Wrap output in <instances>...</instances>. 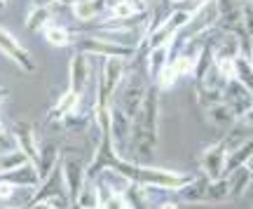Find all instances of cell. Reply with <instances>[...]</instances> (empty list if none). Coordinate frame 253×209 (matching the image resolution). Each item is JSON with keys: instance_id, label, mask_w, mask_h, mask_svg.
Here are the masks:
<instances>
[{"instance_id": "cell-37", "label": "cell", "mask_w": 253, "mask_h": 209, "mask_svg": "<svg viewBox=\"0 0 253 209\" xmlns=\"http://www.w3.org/2000/svg\"><path fill=\"white\" fill-rule=\"evenodd\" d=\"M249 59H251V64H253V40H251V52H249Z\"/></svg>"}, {"instance_id": "cell-13", "label": "cell", "mask_w": 253, "mask_h": 209, "mask_svg": "<svg viewBox=\"0 0 253 209\" xmlns=\"http://www.w3.org/2000/svg\"><path fill=\"white\" fill-rule=\"evenodd\" d=\"M12 137H14L17 148H21V151L28 155V160L38 167V164H40V146H38L33 125H31V122H17V127H14V132H12Z\"/></svg>"}, {"instance_id": "cell-19", "label": "cell", "mask_w": 253, "mask_h": 209, "mask_svg": "<svg viewBox=\"0 0 253 209\" xmlns=\"http://www.w3.org/2000/svg\"><path fill=\"white\" fill-rule=\"evenodd\" d=\"M207 120L211 122V127H216V129H230L237 122V120H239V115H237L235 110H232V106H230L227 101H220V104H216V106L207 108Z\"/></svg>"}, {"instance_id": "cell-7", "label": "cell", "mask_w": 253, "mask_h": 209, "mask_svg": "<svg viewBox=\"0 0 253 209\" xmlns=\"http://www.w3.org/2000/svg\"><path fill=\"white\" fill-rule=\"evenodd\" d=\"M131 122H134V120L129 118L118 104L110 106V141H113V148H115V153H118L120 157H125V153L129 151Z\"/></svg>"}, {"instance_id": "cell-42", "label": "cell", "mask_w": 253, "mask_h": 209, "mask_svg": "<svg viewBox=\"0 0 253 209\" xmlns=\"http://www.w3.org/2000/svg\"><path fill=\"white\" fill-rule=\"evenodd\" d=\"M251 7H253V5H251Z\"/></svg>"}, {"instance_id": "cell-1", "label": "cell", "mask_w": 253, "mask_h": 209, "mask_svg": "<svg viewBox=\"0 0 253 209\" xmlns=\"http://www.w3.org/2000/svg\"><path fill=\"white\" fill-rule=\"evenodd\" d=\"M160 87L150 85L145 92V99L131 122V141H129V157L134 162L148 164L157 153L160 141Z\"/></svg>"}, {"instance_id": "cell-35", "label": "cell", "mask_w": 253, "mask_h": 209, "mask_svg": "<svg viewBox=\"0 0 253 209\" xmlns=\"http://www.w3.org/2000/svg\"><path fill=\"white\" fill-rule=\"evenodd\" d=\"M7 94H9V90L7 87H0V104H2V101L7 99Z\"/></svg>"}, {"instance_id": "cell-36", "label": "cell", "mask_w": 253, "mask_h": 209, "mask_svg": "<svg viewBox=\"0 0 253 209\" xmlns=\"http://www.w3.org/2000/svg\"><path fill=\"white\" fill-rule=\"evenodd\" d=\"M52 2H59V5H75L78 0H52Z\"/></svg>"}, {"instance_id": "cell-21", "label": "cell", "mask_w": 253, "mask_h": 209, "mask_svg": "<svg viewBox=\"0 0 253 209\" xmlns=\"http://www.w3.org/2000/svg\"><path fill=\"white\" fill-rule=\"evenodd\" d=\"M251 157H253V139L235 146V148H230V151H227V164H225L227 174H232V172H237V169L246 167V164L251 162Z\"/></svg>"}, {"instance_id": "cell-25", "label": "cell", "mask_w": 253, "mask_h": 209, "mask_svg": "<svg viewBox=\"0 0 253 209\" xmlns=\"http://www.w3.org/2000/svg\"><path fill=\"white\" fill-rule=\"evenodd\" d=\"M108 14H110V21H125V19L138 17V9H136L129 0H110Z\"/></svg>"}, {"instance_id": "cell-38", "label": "cell", "mask_w": 253, "mask_h": 209, "mask_svg": "<svg viewBox=\"0 0 253 209\" xmlns=\"http://www.w3.org/2000/svg\"><path fill=\"white\" fill-rule=\"evenodd\" d=\"M5 209H28V205H26V207H24V205H21V207H5Z\"/></svg>"}, {"instance_id": "cell-9", "label": "cell", "mask_w": 253, "mask_h": 209, "mask_svg": "<svg viewBox=\"0 0 253 209\" xmlns=\"http://www.w3.org/2000/svg\"><path fill=\"white\" fill-rule=\"evenodd\" d=\"M218 26V5L216 0H204L195 12H192V21L190 26L185 28L188 31V38H202L207 31Z\"/></svg>"}, {"instance_id": "cell-18", "label": "cell", "mask_w": 253, "mask_h": 209, "mask_svg": "<svg viewBox=\"0 0 253 209\" xmlns=\"http://www.w3.org/2000/svg\"><path fill=\"white\" fill-rule=\"evenodd\" d=\"M52 0H38L33 7L28 9L26 14V28L33 31V33H42L47 26H49V19H52V7H49Z\"/></svg>"}, {"instance_id": "cell-30", "label": "cell", "mask_w": 253, "mask_h": 209, "mask_svg": "<svg viewBox=\"0 0 253 209\" xmlns=\"http://www.w3.org/2000/svg\"><path fill=\"white\" fill-rule=\"evenodd\" d=\"M178 80H181V75H178V71H176V66H173V61H171V64L162 71V75L157 78V82H155V85H157L162 92H167V90H171Z\"/></svg>"}, {"instance_id": "cell-29", "label": "cell", "mask_w": 253, "mask_h": 209, "mask_svg": "<svg viewBox=\"0 0 253 209\" xmlns=\"http://www.w3.org/2000/svg\"><path fill=\"white\" fill-rule=\"evenodd\" d=\"M237 80L253 94V64L246 54H242L237 59Z\"/></svg>"}, {"instance_id": "cell-20", "label": "cell", "mask_w": 253, "mask_h": 209, "mask_svg": "<svg viewBox=\"0 0 253 209\" xmlns=\"http://www.w3.org/2000/svg\"><path fill=\"white\" fill-rule=\"evenodd\" d=\"M108 2L110 0H78L75 5H71V12L75 21H91L108 9Z\"/></svg>"}, {"instance_id": "cell-33", "label": "cell", "mask_w": 253, "mask_h": 209, "mask_svg": "<svg viewBox=\"0 0 253 209\" xmlns=\"http://www.w3.org/2000/svg\"><path fill=\"white\" fill-rule=\"evenodd\" d=\"M157 209H178V202L164 200V202H160V207H157Z\"/></svg>"}, {"instance_id": "cell-3", "label": "cell", "mask_w": 253, "mask_h": 209, "mask_svg": "<svg viewBox=\"0 0 253 209\" xmlns=\"http://www.w3.org/2000/svg\"><path fill=\"white\" fill-rule=\"evenodd\" d=\"M192 12H195V9L178 7V9H173L171 14H167L160 24H155V26L150 28V33H148V40H145L148 50L155 47V45H162V43H167V40H176V38L181 36L183 31L190 26Z\"/></svg>"}, {"instance_id": "cell-24", "label": "cell", "mask_w": 253, "mask_h": 209, "mask_svg": "<svg viewBox=\"0 0 253 209\" xmlns=\"http://www.w3.org/2000/svg\"><path fill=\"white\" fill-rule=\"evenodd\" d=\"M31 162L28 160V155L21 151V148H9V151H2V155H0V174L5 172H12V169H17V167H21V164Z\"/></svg>"}, {"instance_id": "cell-40", "label": "cell", "mask_w": 253, "mask_h": 209, "mask_svg": "<svg viewBox=\"0 0 253 209\" xmlns=\"http://www.w3.org/2000/svg\"><path fill=\"white\" fill-rule=\"evenodd\" d=\"M246 167H249V169H251V172H253V157H251V162L246 164Z\"/></svg>"}, {"instance_id": "cell-10", "label": "cell", "mask_w": 253, "mask_h": 209, "mask_svg": "<svg viewBox=\"0 0 253 209\" xmlns=\"http://www.w3.org/2000/svg\"><path fill=\"white\" fill-rule=\"evenodd\" d=\"M173 43L176 40H167L162 45H155L148 50V56H145V66H148V78L153 80V85L157 82V78L162 75V71L171 64L173 59Z\"/></svg>"}, {"instance_id": "cell-39", "label": "cell", "mask_w": 253, "mask_h": 209, "mask_svg": "<svg viewBox=\"0 0 253 209\" xmlns=\"http://www.w3.org/2000/svg\"><path fill=\"white\" fill-rule=\"evenodd\" d=\"M239 2H244V5H253V0H239Z\"/></svg>"}, {"instance_id": "cell-6", "label": "cell", "mask_w": 253, "mask_h": 209, "mask_svg": "<svg viewBox=\"0 0 253 209\" xmlns=\"http://www.w3.org/2000/svg\"><path fill=\"white\" fill-rule=\"evenodd\" d=\"M225 164H227L225 139H220V141H216V144L207 146V148L202 151V155H199V172H202V176H207V179H211V181L227 176Z\"/></svg>"}, {"instance_id": "cell-8", "label": "cell", "mask_w": 253, "mask_h": 209, "mask_svg": "<svg viewBox=\"0 0 253 209\" xmlns=\"http://www.w3.org/2000/svg\"><path fill=\"white\" fill-rule=\"evenodd\" d=\"M0 52L7 56L9 61H14L24 73L36 71V61H33L31 52H28L26 47L21 45V43H19L17 38L12 36L5 26H0Z\"/></svg>"}, {"instance_id": "cell-17", "label": "cell", "mask_w": 253, "mask_h": 209, "mask_svg": "<svg viewBox=\"0 0 253 209\" xmlns=\"http://www.w3.org/2000/svg\"><path fill=\"white\" fill-rule=\"evenodd\" d=\"M80 101H82V94L75 90H68L63 92L61 97L56 99V104L52 106V110H49V115L47 118L49 120H66L71 118V115H75L78 113V108H80Z\"/></svg>"}, {"instance_id": "cell-26", "label": "cell", "mask_w": 253, "mask_h": 209, "mask_svg": "<svg viewBox=\"0 0 253 209\" xmlns=\"http://www.w3.org/2000/svg\"><path fill=\"white\" fill-rule=\"evenodd\" d=\"M227 176H230V183H232V200L242 198L246 193V188H249V183L253 181V172L249 167H242V169L227 174Z\"/></svg>"}, {"instance_id": "cell-23", "label": "cell", "mask_w": 253, "mask_h": 209, "mask_svg": "<svg viewBox=\"0 0 253 209\" xmlns=\"http://www.w3.org/2000/svg\"><path fill=\"white\" fill-rule=\"evenodd\" d=\"M42 36H45V40L52 47H71V45H75V36H73L68 28L59 26V24H49V26L42 31Z\"/></svg>"}, {"instance_id": "cell-4", "label": "cell", "mask_w": 253, "mask_h": 209, "mask_svg": "<svg viewBox=\"0 0 253 209\" xmlns=\"http://www.w3.org/2000/svg\"><path fill=\"white\" fill-rule=\"evenodd\" d=\"M75 50L78 52H84L89 56H115V59H131L136 54L134 50L129 47H122L118 43H110L106 38L96 36V33H82V36H75Z\"/></svg>"}, {"instance_id": "cell-16", "label": "cell", "mask_w": 253, "mask_h": 209, "mask_svg": "<svg viewBox=\"0 0 253 209\" xmlns=\"http://www.w3.org/2000/svg\"><path fill=\"white\" fill-rule=\"evenodd\" d=\"M242 54H246V45L237 33H225L220 38V43L213 47V59L216 61H235Z\"/></svg>"}, {"instance_id": "cell-12", "label": "cell", "mask_w": 253, "mask_h": 209, "mask_svg": "<svg viewBox=\"0 0 253 209\" xmlns=\"http://www.w3.org/2000/svg\"><path fill=\"white\" fill-rule=\"evenodd\" d=\"M91 78V64H89V54L84 52H75L68 66V87L75 92L84 94V87Z\"/></svg>"}, {"instance_id": "cell-2", "label": "cell", "mask_w": 253, "mask_h": 209, "mask_svg": "<svg viewBox=\"0 0 253 209\" xmlns=\"http://www.w3.org/2000/svg\"><path fill=\"white\" fill-rule=\"evenodd\" d=\"M126 73V59L106 56L101 61L99 82H96V99H94V113H108L110 106L115 104V94L122 78Z\"/></svg>"}, {"instance_id": "cell-15", "label": "cell", "mask_w": 253, "mask_h": 209, "mask_svg": "<svg viewBox=\"0 0 253 209\" xmlns=\"http://www.w3.org/2000/svg\"><path fill=\"white\" fill-rule=\"evenodd\" d=\"M0 179L9 181L12 186H17V188H38L42 183L40 172H38V167L33 162H26V164H21V167H17V169H12V172L0 174Z\"/></svg>"}, {"instance_id": "cell-34", "label": "cell", "mask_w": 253, "mask_h": 209, "mask_svg": "<svg viewBox=\"0 0 253 209\" xmlns=\"http://www.w3.org/2000/svg\"><path fill=\"white\" fill-rule=\"evenodd\" d=\"M28 209H61V207H54V205H49V202H38V205H31Z\"/></svg>"}, {"instance_id": "cell-27", "label": "cell", "mask_w": 253, "mask_h": 209, "mask_svg": "<svg viewBox=\"0 0 253 209\" xmlns=\"http://www.w3.org/2000/svg\"><path fill=\"white\" fill-rule=\"evenodd\" d=\"M125 200L126 205H129V209H148L150 205H148V191H145L141 183H134L131 181V186L125 191Z\"/></svg>"}, {"instance_id": "cell-28", "label": "cell", "mask_w": 253, "mask_h": 209, "mask_svg": "<svg viewBox=\"0 0 253 209\" xmlns=\"http://www.w3.org/2000/svg\"><path fill=\"white\" fill-rule=\"evenodd\" d=\"M96 181H99V179H96ZM99 188H101V207L99 209H129V205H126L122 193L110 191L108 186H103L101 181H99Z\"/></svg>"}, {"instance_id": "cell-31", "label": "cell", "mask_w": 253, "mask_h": 209, "mask_svg": "<svg viewBox=\"0 0 253 209\" xmlns=\"http://www.w3.org/2000/svg\"><path fill=\"white\" fill-rule=\"evenodd\" d=\"M14 191H17V186H12V183L5 181V179H0V200H9V198L14 195Z\"/></svg>"}, {"instance_id": "cell-32", "label": "cell", "mask_w": 253, "mask_h": 209, "mask_svg": "<svg viewBox=\"0 0 253 209\" xmlns=\"http://www.w3.org/2000/svg\"><path fill=\"white\" fill-rule=\"evenodd\" d=\"M136 9H138V14H148V9H150V2L153 0H129Z\"/></svg>"}, {"instance_id": "cell-14", "label": "cell", "mask_w": 253, "mask_h": 209, "mask_svg": "<svg viewBox=\"0 0 253 209\" xmlns=\"http://www.w3.org/2000/svg\"><path fill=\"white\" fill-rule=\"evenodd\" d=\"M225 101L232 106V110L239 118H244L246 113L253 108V94L239 80H232L225 85Z\"/></svg>"}, {"instance_id": "cell-11", "label": "cell", "mask_w": 253, "mask_h": 209, "mask_svg": "<svg viewBox=\"0 0 253 209\" xmlns=\"http://www.w3.org/2000/svg\"><path fill=\"white\" fill-rule=\"evenodd\" d=\"M148 87H150V85H143V82L136 80V78H131V80L122 87V94H120L118 106L125 110L131 120L136 118V113H138V108H141V104H143V99H145V92H148Z\"/></svg>"}, {"instance_id": "cell-22", "label": "cell", "mask_w": 253, "mask_h": 209, "mask_svg": "<svg viewBox=\"0 0 253 209\" xmlns=\"http://www.w3.org/2000/svg\"><path fill=\"white\" fill-rule=\"evenodd\" d=\"M232 200V183H230V176H223V179H216L207 183V198H204V205H220V202Z\"/></svg>"}, {"instance_id": "cell-5", "label": "cell", "mask_w": 253, "mask_h": 209, "mask_svg": "<svg viewBox=\"0 0 253 209\" xmlns=\"http://www.w3.org/2000/svg\"><path fill=\"white\" fill-rule=\"evenodd\" d=\"M61 176H63V186H66V193H68V198H71V205L75 209L78 200H80V193L82 188L87 186V164L82 162L80 157H75V155H63L61 162Z\"/></svg>"}, {"instance_id": "cell-41", "label": "cell", "mask_w": 253, "mask_h": 209, "mask_svg": "<svg viewBox=\"0 0 253 209\" xmlns=\"http://www.w3.org/2000/svg\"><path fill=\"white\" fill-rule=\"evenodd\" d=\"M5 2H7V0H0V7H2V5H5Z\"/></svg>"}]
</instances>
